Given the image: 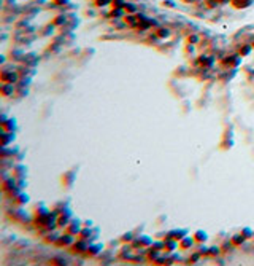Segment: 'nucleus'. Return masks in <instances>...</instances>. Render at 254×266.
<instances>
[{
    "mask_svg": "<svg viewBox=\"0 0 254 266\" xmlns=\"http://www.w3.org/2000/svg\"><path fill=\"white\" fill-rule=\"evenodd\" d=\"M17 80H19V75H17L16 72H3L2 73V81H3V83H16Z\"/></svg>",
    "mask_w": 254,
    "mask_h": 266,
    "instance_id": "nucleus-1",
    "label": "nucleus"
},
{
    "mask_svg": "<svg viewBox=\"0 0 254 266\" xmlns=\"http://www.w3.org/2000/svg\"><path fill=\"white\" fill-rule=\"evenodd\" d=\"M67 229H69V233L70 234H79V233H81V223H79V221H76V220H73L72 223H69V226H67Z\"/></svg>",
    "mask_w": 254,
    "mask_h": 266,
    "instance_id": "nucleus-2",
    "label": "nucleus"
},
{
    "mask_svg": "<svg viewBox=\"0 0 254 266\" xmlns=\"http://www.w3.org/2000/svg\"><path fill=\"white\" fill-rule=\"evenodd\" d=\"M70 244H73V234H70V233L57 238V245H70Z\"/></svg>",
    "mask_w": 254,
    "mask_h": 266,
    "instance_id": "nucleus-3",
    "label": "nucleus"
},
{
    "mask_svg": "<svg viewBox=\"0 0 254 266\" xmlns=\"http://www.w3.org/2000/svg\"><path fill=\"white\" fill-rule=\"evenodd\" d=\"M73 249L78 250V252H84L86 249H89V244H87L86 239H81V238H79V241L73 244Z\"/></svg>",
    "mask_w": 254,
    "mask_h": 266,
    "instance_id": "nucleus-4",
    "label": "nucleus"
},
{
    "mask_svg": "<svg viewBox=\"0 0 254 266\" xmlns=\"http://www.w3.org/2000/svg\"><path fill=\"white\" fill-rule=\"evenodd\" d=\"M192 244H194V239L191 238V236H184V238L179 241V249H189Z\"/></svg>",
    "mask_w": 254,
    "mask_h": 266,
    "instance_id": "nucleus-5",
    "label": "nucleus"
},
{
    "mask_svg": "<svg viewBox=\"0 0 254 266\" xmlns=\"http://www.w3.org/2000/svg\"><path fill=\"white\" fill-rule=\"evenodd\" d=\"M69 220H70V214H69V212H67L65 215L60 214V217L57 218V226H60V228H62V226H69Z\"/></svg>",
    "mask_w": 254,
    "mask_h": 266,
    "instance_id": "nucleus-6",
    "label": "nucleus"
},
{
    "mask_svg": "<svg viewBox=\"0 0 254 266\" xmlns=\"http://www.w3.org/2000/svg\"><path fill=\"white\" fill-rule=\"evenodd\" d=\"M159 257H161V250L154 249V247H153V249H149V250H148V258L151 260V261H156V260H157Z\"/></svg>",
    "mask_w": 254,
    "mask_h": 266,
    "instance_id": "nucleus-7",
    "label": "nucleus"
},
{
    "mask_svg": "<svg viewBox=\"0 0 254 266\" xmlns=\"http://www.w3.org/2000/svg\"><path fill=\"white\" fill-rule=\"evenodd\" d=\"M243 241H245V236L243 234H235L234 238H232V244H235V245L241 244Z\"/></svg>",
    "mask_w": 254,
    "mask_h": 266,
    "instance_id": "nucleus-8",
    "label": "nucleus"
},
{
    "mask_svg": "<svg viewBox=\"0 0 254 266\" xmlns=\"http://www.w3.org/2000/svg\"><path fill=\"white\" fill-rule=\"evenodd\" d=\"M194 239H196V241H199V242H205L206 241V233H203V231H197L196 233V238H194Z\"/></svg>",
    "mask_w": 254,
    "mask_h": 266,
    "instance_id": "nucleus-9",
    "label": "nucleus"
},
{
    "mask_svg": "<svg viewBox=\"0 0 254 266\" xmlns=\"http://www.w3.org/2000/svg\"><path fill=\"white\" fill-rule=\"evenodd\" d=\"M79 236H81V239H87L91 236V229H81V233H79Z\"/></svg>",
    "mask_w": 254,
    "mask_h": 266,
    "instance_id": "nucleus-10",
    "label": "nucleus"
},
{
    "mask_svg": "<svg viewBox=\"0 0 254 266\" xmlns=\"http://www.w3.org/2000/svg\"><path fill=\"white\" fill-rule=\"evenodd\" d=\"M91 249H92V250H91V252H89V250H87V252H89L91 255H95V253H97V252H99V250H100V245H94V247H91Z\"/></svg>",
    "mask_w": 254,
    "mask_h": 266,
    "instance_id": "nucleus-11",
    "label": "nucleus"
},
{
    "mask_svg": "<svg viewBox=\"0 0 254 266\" xmlns=\"http://www.w3.org/2000/svg\"><path fill=\"white\" fill-rule=\"evenodd\" d=\"M51 263H57V265H64L65 263V260H62V258H52Z\"/></svg>",
    "mask_w": 254,
    "mask_h": 266,
    "instance_id": "nucleus-12",
    "label": "nucleus"
},
{
    "mask_svg": "<svg viewBox=\"0 0 254 266\" xmlns=\"http://www.w3.org/2000/svg\"><path fill=\"white\" fill-rule=\"evenodd\" d=\"M132 238H134V236H132V233H127V234L122 238V241H132Z\"/></svg>",
    "mask_w": 254,
    "mask_h": 266,
    "instance_id": "nucleus-13",
    "label": "nucleus"
},
{
    "mask_svg": "<svg viewBox=\"0 0 254 266\" xmlns=\"http://www.w3.org/2000/svg\"><path fill=\"white\" fill-rule=\"evenodd\" d=\"M210 253H211V255H214V253H219V247H211V250H210Z\"/></svg>",
    "mask_w": 254,
    "mask_h": 266,
    "instance_id": "nucleus-14",
    "label": "nucleus"
},
{
    "mask_svg": "<svg viewBox=\"0 0 254 266\" xmlns=\"http://www.w3.org/2000/svg\"><path fill=\"white\" fill-rule=\"evenodd\" d=\"M253 46H254V43H253Z\"/></svg>",
    "mask_w": 254,
    "mask_h": 266,
    "instance_id": "nucleus-15",
    "label": "nucleus"
}]
</instances>
